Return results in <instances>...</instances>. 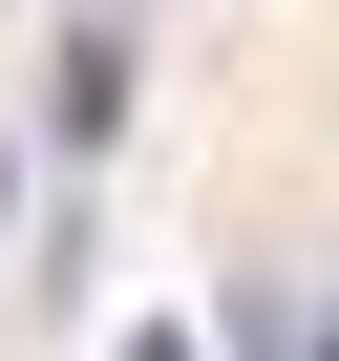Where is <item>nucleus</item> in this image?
Returning a JSON list of instances; mask_svg holds the SVG:
<instances>
[{
	"label": "nucleus",
	"mask_w": 339,
	"mask_h": 361,
	"mask_svg": "<svg viewBox=\"0 0 339 361\" xmlns=\"http://www.w3.org/2000/svg\"><path fill=\"white\" fill-rule=\"evenodd\" d=\"M43 128H64V149H106V128H127V64H106V43H64V85H43Z\"/></svg>",
	"instance_id": "nucleus-1"
},
{
	"label": "nucleus",
	"mask_w": 339,
	"mask_h": 361,
	"mask_svg": "<svg viewBox=\"0 0 339 361\" xmlns=\"http://www.w3.org/2000/svg\"><path fill=\"white\" fill-rule=\"evenodd\" d=\"M127 361H191V340H170V319H148V340H127Z\"/></svg>",
	"instance_id": "nucleus-2"
},
{
	"label": "nucleus",
	"mask_w": 339,
	"mask_h": 361,
	"mask_svg": "<svg viewBox=\"0 0 339 361\" xmlns=\"http://www.w3.org/2000/svg\"><path fill=\"white\" fill-rule=\"evenodd\" d=\"M0 192H22V149H0Z\"/></svg>",
	"instance_id": "nucleus-3"
},
{
	"label": "nucleus",
	"mask_w": 339,
	"mask_h": 361,
	"mask_svg": "<svg viewBox=\"0 0 339 361\" xmlns=\"http://www.w3.org/2000/svg\"><path fill=\"white\" fill-rule=\"evenodd\" d=\"M318 361H339V340H318Z\"/></svg>",
	"instance_id": "nucleus-4"
}]
</instances>
